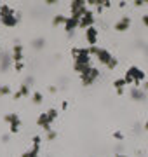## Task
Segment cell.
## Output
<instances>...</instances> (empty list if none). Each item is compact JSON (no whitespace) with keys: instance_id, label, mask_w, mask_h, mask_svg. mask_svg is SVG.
Wrapping results in <instances>:
<instances>
[{"instance_id":"obj_1","label":"cell","mask_w":148,"mask_h":157,"mask_svg":"<svg viewBox=\"0 0 148 157\" xmlns=\"http://www.w3.org/2000/svg\"><path fill=\"white\" fill-rule=\"evenodd\" d=\"M145 72H143L141 68H138V67H131L127 72H125V75H124V80H125V84H136V87L139 84H141L143 80H145Z\"/></svg>"},{"instance_id":"obj_2","label":"cell","mask_w":148,"mask_h":157,"mask_svg":"<svg viewBox=\"0 0 148 157\" xmlns=\"http://www.w3.org/2000/svg\"><path fill=\"white\" fill-rule=\"evenodd\" d=\"M0 21L6 26H16L17 25V16L14 9H11L9 6H0Z\"/></svg>"},{"instance_id":"obj_3","label":"cell","mask_w":148,"mask_h":157,"mask_svg":"<svg viewBox=\"0 0 148 157\" xmlns=\"http://www.w3.org/2000/svg\"><path fill=\"white\" fill-rule=\"evenodd\" d=\"M89 54H96L98 56V59L103 63V65H106L108 67L110 65V61L113 59V56H112V52H110L108 49H101V47H89Z\"/></svg>"},{"instance_id":"obj_4","label":"cell","mask_w":148,"mask_h":157,"mask_svg":"<svg viewBox=\"0 0 148 157\" xmlns=\"http://www.w3.org/2000/svg\"><path fill=\"white\" fill-rule=\"evenodd\" d=\"M80 77H82V84H84V86H91L92 82L99 77V70H98V68H94V67H91L86 73H82Z\"/></svg>"},{"instance_id":"obj_5","label":"cell","mask_w":148,"mask_h":157,"mask_svg":"<svg viewBox=\"0 0 148 157\" xmlns=\"http://www.w3.org/2000/svg\"><path fill=\"white\" fill-rule=\"evenodd\" d=\"M4 121L11 124V133H17V129L21 126V121H19V117H17L16 113H7L6 117H4Z\"/></svg>"},{"instance_id":"obj_6","label":"cell","mask_w":148,"mask_h":157,"mask_svg":"<svg viewBox=\"0 0 148 157\" xmlns=\"http://www.w3.org/2000/svg\"><path fill=\"white\" fill-rule=\"evenodd\" d=\"M92 23H94V14H92L91 11H87L84 16L80 17V25L79 26H82V28H91Z\"/></svg>"},{"instance_id":"obj_7","label":"cell","mask_w":148,"mask_h":157,"mask_svg":"<svg viewBox=\"0 0 148 157\" xmlns=\"http://www.w3.org/2000/svg\"><path fill=\"white\" fill-rule=\"evenodd\" d=\"M39 148H40V136H33V147H31V150L24 152L21 157H37L39 155Z\"/></svg>"},{"instance_id":"obj_8","label":"cell","mask_w":148,"mask_h":157,"mask_svg":"<svg viewBox=\"0 0 148 157\" xmlns=\"http://www.w3.org/2000/svg\"><path fill=\"white\" fill-rule=\"evenodd\" d=\"M12 61L14 63H23V45L16 44L12 49Z\"/></svg>"},{"instance_id":"obj_9","label":"cell","mask_w":148,"mask_h":157,"mask_svg":"<svg viewBox=\"0 0 148 157\" xmlns=\"http://www.w3.org/2000/svg\"><path fill=\"white\" fill-rule=\"evenodd\" d=\"M86 39L87 42L91 44V47H94L96 45V40H98V30L94 28V26H91V28L86 30Z\"/></svg>"},{"instance_id":"obj_10","label":"cell","mask_w":148,"mask_h":157,"mask_svg":"<svg viewBox=\"0 0 148 157\" xmlns=\"http://www.w3.org/2000/svg\"><path fill=\"white\" fill-rule=\"evenodd\" d=\"M80 25V19L79 17H73V16H70L68 19H66V25H65V30L68 32V33H73V30L77 28Z\"/></svg>"},{"instance_id":"obj_11","label":"cell","mask_w":148,"mask_h":157,"mask_svg":"<svg viewBox=\"0 0 148 157\" xmlns=\"http://www.w3.org/2000/svg\"><path fill=\"white\" fill-rule=\"evenodd\" d=\"M37 124H39L40 128H44L47 133H51V122H49V119H47V113H40L39 119H37Z\"/></svg>"},{"instance_id":"obj_12","label":"cell","mask_w":148,"mask_h":157,"mask_svg":"<svg viewBox=\"0 0 148 157\" xmlns=\"http://www.w3.org/2000/svg\"><path fill=\"white\" fill-rule=\"evenodd\" d=\"M129 26H131V19L129 17H122L120 21L115 23V30L117 32H125V30H129Z\"/></svg>"},{"instance_id":"obj_13","label":"cell","mask_w":148,"mask_h":157,"mask_svg":"<svg viewBox=\"0 0 148 157\" xmlns=\"http://www.w3.org/2000/svg\"><path fill=\"white\" fill-rule=\"evenodd\" d=\"M131 98L134 101H145L146 100V93L141 91V89H138V87H134V89L131 91Z\"/></svg>"},{"instance_id":"obj_14","label":"cell","mask_w":148,"mask_h":157,"mask_svg":"<svg viewBox=\"0 0 148 157\" xmlns=\"http://www.w3.org/2000/svg\"><path fill=\"white\" fill-rule=\"evenodd\" d=\"M113 86H115V91H117V94H119V96L124 94V87H125V80H124V78H117V80L113 82Z\"/></svg>"},{"instance_id":"obj_15","label":"cell","mask_w":148,"mask_h":157,"mask_svg":"<svg viewBox=\"0 0 148 157\" xmlns=\"http://www.w3.org/2000/svg\"><path fill=\"white\" fill-rule=\"evenodd\" d=\"M28 94H30V86L24 82V84L19 87V91H17L16 94H14V98L17 100V98H21V96H28Z\"/></svg>"},{"instance_id":"obj_16","label":"cell","mask_w":148,"mask_h":157,"mask_svg":"<svg viewBox=\"0 0 148 157\" xmlns=\"http://www.w3.org/2000/svg\"><path fill=\"white\" fill-rule=\"evenodd\" d=\"M11 59H12L11 54H4V56H2V65H0V70H2V72H7V68L11 65Z\"/></svg>"},{"instance_id":"obj_17","label":"cell","mask_w":148,"mask_h":157,"mask_svg":"<svg viewBox=\"0 0 148 157\" xmlns=\"http://www.w3.org/2000/svg\"><path fill=\"white\" fill-rule=\"evenodd\" d=\"M66 19H68V17H65V16H61V14H57V16L52 19V25H54V26H57V25H66Z\"/></svg>"},{"instance_id":"obj_18","label":"cell","mask_w":148,"mask_h":157,"mask_svg":"<svg viewBox=\"0 0 148 157\" xmlns=\"http://www.w3.org/2000/svg\"><path fill=\"white\" fill-rule=\"evenodd\" d=\"M44 44H46V40L44 39H35L33 42H31V45H33V49H42V47H44Z\"/></svg>"},{"instance_id":"obj_19","label":"cell","mask_w":148,"mask_h":157,"mask_svg":"<svg viewBox=\"0 0 148 157\" xmlns=\"http://www.w3.org/2000/svg\"><path fill=\"white\" fill-rule=\"evenodd\" d=\"M46 113H47V119H49V122H52V121L56 119V115H57V110H56V108H51V110H49V112H46Z\"/></svg>"},{"instance_id":"obj_20","label":"cell","mask_w":148,"mask_h":157,"mask_svg":"<svg viewBox=\"0 0 148 157\" xmlns=\"http://www.w3.org/2000/svg\"><path fill=\"white\" fill-rule=\"evenodd\" d=\"M0 94L2 96L11 94V87H9V86H0Z\"/></svg>"},{"instance_id":"obj_21","label":"cell","mask_w":148,"mask_h":157,"mask_svg":"<svg viewBox=\"0 0 148 157\" xmlns=\"http://www.w3.org/2000/svg\"><path fill=\"white\" fill-rule=\"evenodd\" d=\"M33 101H35V103H40V101H42V94H40L39 91L33 93Z\"/></svg>"},{"instance_id":"obj_22","label":"cell","mask_w":148,"mask_h":157,"mask_svg":"<svg viewBox=\"0 0 148 157\" xmlns=\"http://www.w3.org/2000/svg\"><path fill=\"white\" fill-rule=\"evenodd\" d=\"M113 138H115V140H124V135H122L120 131H115V133H113Z\"/></svg>"},{"instance_id":"obj_23","label":"cell","mask_w":148,"mask_h":157,"mask_svg":"<svg viewBox=\"0 0 148 157\" xmlns=\"http://www.w3.org/2000/svg\"><path fill=\"white\" fill-rule=\"evenodd\" d=\"M117 63H119V61H117V59H115V58H113V59H112V61H110V65H108V68H110V70H113V68H115V67H117Z\"/></svg>"},{"instance_id":"obj_24","label":"cell","mask_w":148,"mask_h":157,"mask_svg":"<svg viewBox=\"0 0 148 157\" xmlns=\"http://www.w3.org/2000/svg\"><path fill=\"white\" fill-rule=\"evenodd\" d=\"M14 68H16V72H21V70L24 68V63H16V67Z\"/></svg>"},{"instance_id":"obj_25","label":"cell","mask_w":148,"mask_h":157,"mask_svg":"<svg viewBox=\"0 0 148 157\" xmlns=\"http://www.w3.org/2000/svg\"><path fill=\"white\" fill-rule=\"evenodd\" d=\"M145 4H146L145 0H134V6L136 7H141V6H145Z\"/></svg>"},{"instance_id":"obj_26","label":"cell","mask_w":148,"mask_h":157,"mask_svg":"<svg viewBox=\"0 0 148 157\" xmlns=\"http://www.w3.org/2000/svg\"><path fill=\"white\" fill-rule=\"evenodd\" d=\"M47 138H49V140H54V138H56V133H54V131L47 133Z\"/></svg>"},{"instance_id":"obj_27","label":"cell","mask_w":148,"mask_h":157,"mask_svg":"<svg viewBox=\"0 0 148 157\" xmlns=\"http://www.w3.org/2000/svg\"><path fill=\"white\" fill-rule=\"evenodd\" d=\"M143 25H145V26H148V14H145V16H143Z\"/></svg>"},{"instance_id":"obj_28","label":"cell","mask_w":148,"mask_h":157,"mask_svg":"<svg viewBox=\"0 0 148 157\" xmlns=\"http://www.w3.org/2000/svg\"><path fill=\"white\" fill-rule=\"evenodd\" d=\"M2 141H4V143H7V141H9V135H4V136H2Z\"/></svg>"},{"instance_id":"obj_29","label":"cell","mask_w":148,"mask_h":157,"mask_svg":"<svg viewBox=\"0 0 148 157\" xmlns=\"http://www.w3.org/2000/svg\"><path fill=\"white\" fill-rule=\"evenodd\" d=\"M110 6H112V2H110V0H108V2H103V9H105V7H110Z\"/></svg>"},{"instance_id":"obj_30","label":"cell","mask_w":148,"mask_h":157,"mask_svg":"<svg viewBox=\"0 0 148 157\" xmlns=\"http://www.w3.org/2000/svg\"><path fill=\"white\" fill-rule=\"evenodd\" d=\"M143 87H145V91H148V82H145V86H143Z\"/></svg>"},{"instance_id":"obj_31","label":"cell","mask_w":148,"mask_h":157,"mask_svg":"<svg viewBox=\"0 0 148 157\" xmlns=\"http://www.w3.org/2000/svg\"><path fill=\"white\" fill-rule=\"evenodd\" d=\"M115 157H127V155H122V154H115Z\"/></svg>"},{"instance_id":"obj_32","label":"cell","mask_w":148,"mask_h":157,"mask_svg":"<svg viewBox=\"0 0 148 157\" xmlns=\"http://www.w3.org/2000/svg\"><path fill=\"white\" fill-rule=\"evenodd\" d=\"M145 129H146V131H148V121H146V122H145Z\"/></svg>"}]
</instances>
